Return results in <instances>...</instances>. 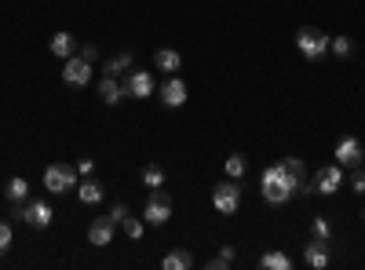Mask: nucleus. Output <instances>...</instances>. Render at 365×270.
<instances>
[{"label":"nucleus","mask_w":365,"mask_h":270,"mask_svg":"<svg viewBox=\"0 0 365 270\" xmlns=\"http://www.w3.org/2000/svg\"><path fill=\"white\" fill-rule=\"evenodd\" d=\"M299 183H303V179H296V175L278 161V165L263 168V175H259V194H263L267 204H289V201L296 197V187H299Z\"/></svg>","instance_id":"obj_1"},{"label":"nucleus","mask_w":365,"mask_h":270,"mask_svg":"<svg viewBox=\"0 0 365 270\" xmlns=\"http://www.w3.org/2000/svg\"><path fill=\"white\" fill-rule=\"evenodd\" d=\"M8 219L11 223H26V227H34V230H48L51 219H55V208L48 201H15Z\"/></svg>","instance_id":"obj_2"},{"label":"nucleus","mask_w":365,"mask_h":270,"mask_svg":"<svg viewBox=\"0 0 365 270\" xmlns=\"http://www.w3.org/2000/svg\"><path fill=\"white\" fill-rule=\"evenodd\" d=\"M329 33H322L318 26H299L296 29V48H299V55L307 58V63H322V58L329 55Z\"/></svg>","instance_id":"obj_3"},{"label":"nucleus","mask_w":365,"mask_h":270,"mask_svg":"<svg viewBox=\"0 0 365 270\" xmlns=\"http://www.w3.org/2000/svg\"><path fill=\"white\" fill-rule=\"evenodd\" d=\"M143 219H146L150 227H165V223L172 219V194H168L165 187H154V190H150L146 208H143Z\"/></svg>","instance_id":"obj_4"},{"label":"nucleus","mask_w":365,"mask_h":270,"mask_svg":"<svg viewBox=\"0 0 365 270\" xmlns=\"http://www.w3.org/2000/svg\"><path fill=\"white\" fill-rule=\"evenodd\" d=\"M73 187H77V168H73V165L55 161V165L44 168V190H48V194H66V190H73Z\"/></svg>","instance_id":"obj_5"},{"label":"nucleus","mask_w":365,"mask_h":270,"mask_svg":"<svg viewBox=\"0 0 365 270\" xmlns=\"http://www.w3.org/2000/svg\"><path fill=\"white\" fill-rule=\"evenodd\" d=\"M212 208H216L220 216H234L241 208V187L237 179H227V183H216L212 187Z\"/></svg>","instance_id":"obj_6"},{"label":"nucleus","mask_w":365,"mask_h":270,"mask_svg":"<svg viewBox=\"0 0 365 270\" xmlns=\"http://www.w3.org/2000/svg\"><path fill=\"white\" fill-rule=\"evenodd\" d=\"M91 66L88 58H81V55H73V58H66V70H63V81H66V88H88V81H91Z\"/></svg>","instance_id":"obj_7"},{"label":"nucleus","mask_w":365,"mask_h":270,"mask_svg":"<svg viewBox=\"0 0 365 270\" xmlns=\"http://www.w3.org/2000/svg\"><path fill=\"white\" fill-rule=\"evenodd\" d=\"M125 88H128V99H150L154 95V77H150L146 70H128Z\"/></svg>","instance_id":"obj_8"},{"label":"nucleus","mask_w":365,"mask_h":270,"mask_svg":"<svg viewBox=\"0 0 365 270\" xmlns=\"http://www.w3.org/2000/svg\"><path fill=\"white\" fill-rule=\"evenodd\" d=\"M340 183H344V168L340 165H325V168H318L314 172V190L318 194H336L340 190Z\"/></svg>","instance_id":"obj_9"},{"label":"nucleus","mask_w":365,"mask_h":270,"mask_svg":"<svg viewBox=\"0 0 365 270\" xmlns=\"http://www.w3.org/2000/svg\"><path fill=\"white\" fill-rule=\"evenodd\" d=\"M158 95H161V103H165L168 110H179L182 103H187V84H182V81L172 73V77L158 88Z\"/></svg>","instance_id":"obj_10"},{"label":"nucleus","mask_w":365,"mask_h":270,"mask_svg":"<svg viewBox=\"0 0 365 270\" xmlns=\"http://www.w3.org/2000/svg\"><path fill=\"white\" fill-rule=\"evenodd\" d=\"M336 165H340V168H358V165H361V142H358L354 135H344V139L336 142Z\"/></svg>","instance_id":"obj_11"},{"label":"nucleus","mask_w":365,"mask_h":270,"mask_svg":"<svg viewBox=\"0 0 365 270\" xmlns=\"http://www.w3.org/2000/svg\"><path fill=\"white\" fill-rule=\"evenodd\" d=\"M303 263H307L311 270H325V266H329V242H322V237H311V242L303 245Z\"/></svg>","instance_id":"obj_12"},{"label":"nucleus","mask_w":365,"mask_h":270,"mask_svg":"<svg viewBox=\"0 0 365 270\" xmlns=\"http://www.w3.org/2000/svg\"><path fill=\"white\" fill-rule=\"evenodd\" d=\"M113 219L110 216H99V219H91V227H88V242L96 245V249H106L110 242H113Z\"/></svg>","instance_id":"obj_13"},{"label":"nucleus","mask_w":365,"mask_h":270,"mask_svg":"<svg viewBox=\"0 0 365 270\" xmlns=\"http://www.w3.org/2000/svg\"><path fill=\"white\" fill-rule=\"evenodd\" d=\"M99 99H103L106 106H117L120 99H128L125 81H120V77H106V73H103V81H99Z\"/></svg>","instance_id":"obj_14"},{"label":"nucleus","mask_w":365,"mask_h":270,"mask_svg":"<svg viewBox=\"0 0 365 270\" xmlns=\"http://www.w3.org/2000/svg\"><path fill=\"white\" fill-rule=\"evenodd\" d=\"M77 197H81L84 204H99V201L106 197V187L99 183L96 175H84L81 183H77Z\"/></svg>","instance_id":"obj_15"},{"label":"nucleus","mask_w":365,"mask_h":270,"mask_svg":"<svg viewBox=\"0 0 365 270\" xmlns=\"http://www.w3.org/2000/svg\"><path fill=\"white\" fill-rule=\"evenodd\" d=\"M154 66H158L161 73H168V77H172V73H179V70H182V55H179L175 48H158V51H154Z\"/></svg>","instance_id":"obj_16"},{"label":"nucleus","mask_w":365,"mask_h":270,"mask_svg":"<svg viewBox=\"0 0 365 270\" xmlns=\"http://www.w3.org/2000/svg\"><path fill=\"white\" fill-rule=\"evenodd\" d=\"M48 48H51V55H55V58H63V63H66V58H73V55H77V37L63 29V33H55V37H51V44H48Z\"/></svg>","instance_id":"obj_17"},{"label":"nucleus","mask_w":365,"mask_h":270,"mask_svg":"<svg viewBox=\"0 0 365 270\" xmlns=\"http://www.w3.org/2000/svg\"><path fill=\"white\" fill-rule=\"evenodd\" d=\"M132 63H135V58H132V51H120V55H113L110 63L103 66V73H106V77H125V73L132 70Z\"/></svg>","instance_id":"obj_18"},{"label":"nucleus","mask_w":365,"mask_h":270,"mask_svg":"<svg viewBox=\"0 0 365 270\" xmlns=\"http://www.w3.org/2000/svg\"><path fill=\"white\" fill-rule=\"evenodd\" d=\"M161 266H165V270H187V266H194V256H190L187 249H172V252L161 259Z\"/></svg>","instance_id":"obj_19"},{"label":"nucleus","mask_w":365,"mask_h":270,"mask_svg":"<svg viewBox=\"0 0 365 270\" xmlns=\"http://www.w3.org/2000/svg\"><path fill=\"white\" fill-rule=\"evenodd\" d=\"M4 194H8V201L15 204V201H29V183L22 175H11L8 179V187H4Z\"/></svg>","instance_id":"obj_20"},{"label":"nucleus","mask_w":365,"mask_h":270,"mask_svg":"<svg viewBox=\"0 0 365 270\" xmlns=\"http://www.w3.org/2000/svg\"><path fill=\"white\" fill-rule=\"evenodd\" d=\"M259 266L263 270H292V259L285 252H263L259 256Z\"/></svg>","instance_id":"obj_21"},{"label":"nucleus","mask_w":365,"mask_h":270,"mask_svg":"<svg viewBox=\"0 0 365 270\" xmlns=\"http://www.w3.org/2000/svg\"><path fill=\"white\" fill-rule=\"evenodd\" d=\"M234 256H237L234 245H220V252L208 259V270H230L234 266Z\"/></svg>","instance_id":"obj_22"},{"label":"nucleus","mask_w":365,"mask_h":270,"mask_svg":"<svg viewBox=\"0 0 365 270\" xmlns=\"http://www.w3.org/2000/svg\"><path fill=\"white\" fill-rule=\"evenodd\" d=\"M143 187H150V190L165 187V168H161V165H146V168H143Z\"/></svg>","instance_id":"obj_23"},{"label":"nucleus","mask_w":365,"mask_h":270,"mask_svg":"<svg viewBox=\"0 0 365 270\" xmlns=\"http://www.w3.org/2000/svg\"><path fill=\"white\" fill-rule=\"evenodd\" d=\"M329 51L336 55V58H351V55H354V41H351V37H332V41H329Z\"/></svg>","instance_id":"obj_24"},{"label":"nucleus","mask_w":365,"mask_h":270,"mask_svg":"<svg viewBox=\"0 0 365 270\" xmlns=\"http://www.w3.org/2000/svg\"><path fill=\"white\" fill-rule=\"evenodd\" d=\"M223 168H227V179H241V175H245V172H249V161H245V157H241V154H230Z\"/></svg>","instance_id":"obj_25"},{"label":"nucleus","mask_w":365,"mask_h":270,"mask_svg":"<svg viewBox=\"0 0 365 270\" xmlns=\"http://www.w3.org/2000/svg\"><path fill=\"white\" fill-rule=\"evenodd\" d=\"M311 237H322V242H329V237H332V227H329L325 216H314L311 219Z\"/></svg>","instance_id":"obj_26"},{"label":"nucleus","mask_w":365,"mask_h":270,"mask_svg":"<svg viewBox=\"0 0 365 270\" xmlns=\"http://www.w3.org/2000/svg\"><path fill=\"white\" fill-rule=\"evenodd\" d=\"M120 227H125V234L132 237V242H139V237H143V230H146V219H135V216H128V219L120 223Z\"/></svg>","instance_id":"obj_27"},{"label":"nucleus","mask_w":365,"mask_h":270,"mask_svg":"<svg viewBox=\"0 0 365 270\" xmlns=\"http://www.w3.org/2000/svg\"><path fill=\"white\" fill-rule=\"evenodd\" d=\"M15 242V234H11V219H0V256H4Z\"/></svg>","instance_id":"obj_28"},{"label":"nucleus","mask_w":365,"mask_h":270,"mask_svg":"<svg viewBox=\"0 0 365 270\" xmlns=\"http://www.w3.org/2000/svg\"><path fill=\"white\" fill-rule=\"evenodd\" d=\"M351 190L365 197V168H354V175H351Z\"/></svg>","instance_id":"obj_29"},{"label":"nucleus","mask_w":365,"mask_h":270,"mask_svg":"<svg viewBox=\"0 0 365 270\" xmlns=\"http://www.w3.org/2000/svg\"><path fill=\"white\" fill-rule=\"evenodd\" d=\"M128 216H132V212H128V204H113V208H110V219H113V223H125Z\"/></svg>","instance_id":"obj_30"},{"label":"nucleus","mask_w":365,"mask_h":270,"mask_svg":"<svg viewBox=\"0 0 365 270\" xmlns=\"http://www.w3.org/2000/svg\"><path fill=\"white\" fill-rule=\"evenodd\" d=\"M77 172H81V175H96V161H91V157H81V161H77Z\"/></svg>","instance_id":"obj_31"},{"label":"nucleus","mask_w":365,"mask_h":270,"mask_svg":"<svg viewBox=\"0 0 365 270\" xmlns=\"http://www.w3.org/2000/svg\"><path fill=\"white\" fill-rule=\"evenodd\" d=\"M81 58H88V63L96 66V58H99V48H96V44H84V48H81Z\"/></svg>","instance_id":"obj_32"},{"label":"nucleus","mask_w":365,"mask_h":270,"mask_svg":"<svg viewBox=\"0 0 365 270\" xmlns=\"http://www.w3.org/2000/svg\"><path fill=\"white\" fill-rule=\"evenodd\" d=\"M296 194H299V197H311V194H318V190H314V183H307V179H303V183L296 187Z\"/></svg>","instance_id":"obj_33"}]
</instances>
